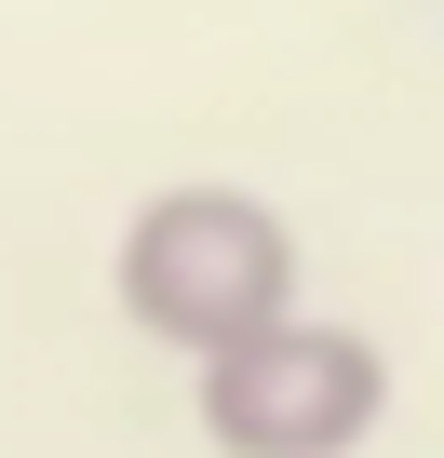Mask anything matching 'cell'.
Wrapping results in <instances>:
<instances>
[{
  "label": "cell",
  "instance_id": "2",
  "mask_svg": "<svg viewBox=\"0 0 444 458\" xmlns=\"http://www.w3.org/2000/svg\"><path fill=\"white\" fill-rule=\"evenodd\" d=\"M188 418L215 458H364L390 418V351L364 324H310L270 310L256 337L188 364Z\"/></svg>",
  "mask_w": 444,
  "mask_h": 458
},
{
  "label": "cell",
  "instance_id": "1",
  "mask_svg": "<svg viewBox=\"0 0 444 458\" xmlns=\"http://www.w3.org/2000/svg\"><path fill=\"white\" fill-rule=\"evenodd\" d=\"M108 284H121V324L135 337H162V351H230V337H256L270 310H297V229L256 202V189H148L135 202V229H121V257H108Z\"/></svg>",
  "mask_w": 444,
  "mask_h": 458
}]
</instances>
